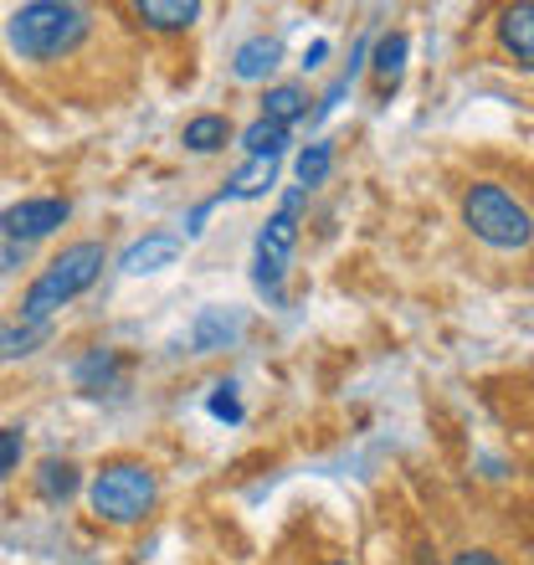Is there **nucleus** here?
<instances>
[{
  "instance_id": "nucleus-20",
  "label": "nucleus",
  "mask_w": 534,
  "mask_h": 565,
  "mask_svg": "<svg viewBox=\"0 0 534 565\" xmlns=\"http://www.w3.org/2000/svg\"><path fill=\"white\" fill-rule=\"evenodd\" d=\"M329 160H334V145H329V139H319V145L303 149V154H298V191H313V185H324Z\"/></svg>"
},
{
  "instance_id": "nucleus-7",
  "label": "nucleus",
  "mask_w": 534,
  "mask_h": 565,
  "mask_svg": "<svg viewBox=\"0 0 534 565\" xmlns=\"http://www.w3.org/2000/svg\"><path fill=\"white\" fill-rule=\"evenodd\" d=\"M493 31H499V52H504L514 67L534 73V6L530 0H524V6H504L499 21H493Z\"/></svg>"
},
{
  "instance_id": "nucleus-22",
  "label": "nucleus",
  "mask_w": 534,
  "mask_h": 565,
  "mask_svg": "<svg viewBox=\"0 0 534 565\" xmlns=\"http://www.w3.org/2000/svg\"><path fill=\"white\" fill-rule=\"evenodd\" d=\"M237 386H216V396H211V417H222V422H242V406L237 396H232Z\"/></svg>"
},
{
  "instance_id": "nucleus-10",
  "label": "nucleus",
  "mask_w": 534,
  "mask_h": 565,
  "mask_svg": "<svg viewBox=\"0 0 534 565\" xmlns=\"http://www.w3.org/2000/svg\"><path fill=\"white\" fill-rule=\"evenodd\" d=\"M406 52H412V36H406V31H386V36H375L371 67H375V93H381V98L396 93L400 73H406Z\"/></svg>"
},
{
  "instance_id": "nucleus-25",
  "label": "nucleus",
  "mask_w": 534,
  "mask_h": 565,
  "mask_svg": "<svg viewBox=\"0 0 534 565\" xmlns=\"http://www.w3.org/2000/svg\"><path fill=\"white\" fill-rule=\"evenodd\" d=\"M329 565H355V561H329Z\"/></svg>"
},
{
  "instance_id": "nucleus-21",
  "label": "nucleus",
  "mask_w": 534,
  "mask_h": 565,
  "mask_svg": "<svg viewBox=\"0 0 534 565\" xmlns=\"http://www.w3.org/2000/svg\"><path fill=\"white\" fill-rule=\"evenodd\" d=\"M21 458H26V431H21V427H0V483L21 468Z\"/></svg>"
},
{
  "instance_id": "nucleus-6",
  "label": "nucleus",
  "mask_w": 534,
  "mask_h": 565,
  "mask_svg": "<svg viewBox=\"0 0 534 565\" xmlns=\"http://www.w3.org/2000/svg\"><path fill=\"white\" fill-rule=\"evenodd\" d=\"M67 216H73V201H62V195H26V201H15V206L0 211V242L31 247V242L62 232Z\"/></svg>"
},
{
  "instance_id": "nucleus-23",
  "label": "nucleus",
  "mask_w": 534,
  "mask_h": 565,
  "mask_svg": "<svg viewBox=\"0 0 534 565\" xmlns=\"http://www.w3.org/2000/svg\"><path fill=\"white\" fill-rule=\"evenodd\" d=\"M452 565H504L493 551H483V545H468V551H458L452 555Z\"/></svg>"
},
{
  "instance_id": "nucleus-24",
  "label": "nucleus",
  "mask_w": 534,
  "mask_h": 565,
  "mask_svg": "<svg viewBox=\"0 0 534 565\" xmlns=\"http://www.w3.org/2000/svg\"><path fill=\"white\" fill-rule=\"evenodd\" d=\"M324 57H329V42H313L309 52H303V67L313 73V67H324Z\"/></svg>"
},
{
  "instance_id": "nucleus-2",
  "label": "nucleus",
  "mask_w": 534,
  "mask_h": 565,
  "mask_svg": "<svg viewBox=\"0 0 534 565\" xmlns=\"http://www.w3.org/2000/svg\"><path fill=\"white\" fill-rule=\"evenodd\" d=\"M104 268H108L104 242H93V237L67 242V247L31 278L26 294H21V324H46L57 309H67L73 298L88 294L93 282L104 278Z\"/></svg>"
},
{
  "instance_id": "nucleus-9",
  "label": "nucleus",
  "mask_w": 534,
  "mask_h": 565,
  "mask_svg": "<svg viewBox=\"0 0 534 565\" xmlns=\"http://www.w3.org/2000/svg\"><path fill=\"white\" fill-rule=\"evenodd\" d=\"M278 62H282L278 36H247V42L232 52V77H237V83H263V77L278 73Z\"/></svg>"
},
{
  "instance_id": "nucleus-3",
  "label": "nucleus",
  "mask_w": 534,
  "mask_h": 565,
  "mask_svg": "<svg viewBox=\"0 0 534 565\" xmlns=\"http://www.w3.org/2000/svg\"><path fill=\"white\" fill-rule=\"evenodd\" d=\"M458 211L473 242H483L489 253H530L534 247V211L499 180H473L462 191Z\"/></svg>"
},
{
  "instance_id": "nucleus-19",
  "label": "nucleus",
  "mask_w": 534,
  "mask_h": 565,
  "mask_svg": "<svg viewBox=\"0 0 534 565\" xmlns=\"http://www.w3.org/2000/svg\"><path fill=\"white\" fill-rule=\"evenodd\" d=\"M46 334H52L46 324H21V319H15V324H6V319H0V360L31 355L36 344H46Z\"/></svg>"
},
{
  "instance_id": "nucleus-13",
  "label": "nucleus",
  "mask_w": 534,
  "mask_h": 565,
  "mask_svg": "<svg viewBox=\"0 0 534 565\" xmlns=\"http://www.w3.org/2000/svg\"><path fill=\"white\" fill-rule=\"evenodd\" d=\"M77 489H83V473H77L73 458H46L36 468V493H42L46 504H67Z\"/></svg>"
},
{
  "instance_id": "nucleus-1",
  "label": "nucleus",
  "mask_w": 534,
  "mask_h": 565,
  "mask_svg": "<svg viewBox=\"0 0 534 565\" xmlns=\"http://www.w3.org/2000/svg\"><path fill=\"white\" fill-rule=\"evenodd\" d=\"M93 11L73 6V0H26L6 15V46L15 62L31 67H52V62L77 57L93 36Z\"/></svg>"
},
{
  "instance_id": "nucleus-14",
  "label": "nucleus",
  "mask_w": 534,
  "mask_h": 565,
  "mask_svg": "<svg viewBox=\"0 0 534 565\" xmlns=\"http://www.w3.org/2000/svg\"><path fill=\"white\" fill-rule=\"evenodd\" d=\"M309 93L298 88V83H273V88L263 93V119H273V124H282V129H293L303 114H309Z\"/></svg>"
},
{
  "instance_id": "nucleus-12",
  "label": "nucleus",
  "mask_w": 534,
  "mask_h": 565,
  "mask_svg": "<svg viewBox=\"0 0 534 565\" xmlns=\"http://www.w3.org/2000/svg\"><path fill=\"white\" fill-rule=\"evenodd\" d=\"M226 139H232V119L226 114H195V119H185L180 145L191 149V154H222Z\"/></svg>"
},
{
  "instance_id": "nucleus-18",
  "label": "nucleus",
  "mask_w": 534,
  "mask_h": 565,
  "mask_svg": "<svg viewBox=\"0 0 534 565\" xmlns=\"http://www.w3.org/2000/svg\"><path fill=\"white\" fill-rule=\"evenodd\" d=\"M273 180H278V160H247V164L237 170V180H232V185H226L216 201H226V195H237V201H253V195H263L267 185H273Z\"/></svg>"
},
{
  "instance_id": "nucleus-8",
  "label": "nucleus",
  "mask_w": 534,
  "mask_h": 565,
  "mask_svg": "<svg viewBox=\"0 0 534 565\" xmlns=\"http://www.w3.org/2000/svg\"><path fill=\"white\" fill-rule=\"evenodd\" d=\"M180 253H185V242H180L175 232H149V237H139L129 253L119 257V273H129V278H139V273H160V268H170Z\"/></svg>"
},
{
  "instance_id": "nucleus-5",
  "label": "nucleus",
  "mask_w": 534,
  "mask_h": 565,
  "mask_svg": "<svg viewBox=\"0 0 534 565\" xmlns=\"http://www.w3.org/2000/svg\"><path fill=\"white\" fill-rule=\"evenodd\" d=\"M303 195L309 191H288L282 206L267 216V226L257 232L253 247V282L267 303H282V278H288V263H293L298 247V211H303Z\"/></svg>"
},
{
  "instance_id": "nucleus-16",
  "label": "nucleus",
  "mask_w": 534,
  "mask_h": 565,
  "mask_svg": "<svg viewBox=\"0 0 534 565\" xmlns=\"http://www.w3.org/2000/svg\"><path fill=\"white\" fill-rule=\"evenodd\" d=\"M73 381L83 391H93V396H98V391H108L114 381H119V355H114V350H88V355L77 360Z\"/></svg>"
},
{
  "instance_id": "nucleus-4",
  "label": "nucleus",
  "mask_w": 534,
  "mask_h": 565,
  "mask_svg": "<svg viewBox=\"0 0 534 565\" xmlns=\"http://www.w3.org/2000/svg\"><path fill=\"white\" fill-rule=\"evenodd\" d=\"M154 504H160V478H154V468L139 458L104 462L88 483V509L104 524H114V530L145 524L149 514H154Z\"/></svg>"
},
{
  "instance_id": "nucleus-15",
  "label": "nucleus",
  "mask_w": 534,
  "mask_h": 565,
  "mask_svg": "<svg viewBox=\"0 0 534 565\" xmlns=\"http://www.w3.org/2000/svg\"><path fill=\"white\" fill-rule=\"evenodd\" d=\"M282 145H288V129L273 124V119H263V114L242 129V149H247V160H278Z\"/></svg>"
},
{
  "instance_id": "nucleus-17",
  "label": "nucleus",
  "mask_w": 534,
  "mask_h": 565,
  "mask_svg": "<svg viewBox=\"0 0 534 565\" xmlns=\"http://www.w3.org/2000/svg\"><path fill=\"white\" fill-rule=\"evenodd\" d=\"M237 329H242L237 319H226L222 309H206L201 319H195L191 340H195V350H201V355H211V350H226V344L237 340Z\"/></svg>"
},
{
  "instance_id": "nucleus-11",
  "label": "nucleus",
  "mask_w": 534,
  "mask_h": 565,
  "mask_svg": "<svg viewBox=\"0 0 534 565\" xmlns=\"http://www.w3.org/2000/svg\"><path fill=\"white\" fill-rule=\"evenodd\" d=\"M134 15H139L149 31H185L201 21V6H195V0H139Z\"/></svg>"
}]
</instances>
